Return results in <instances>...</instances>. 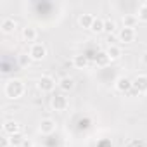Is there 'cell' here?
I'll return each mask as SVG.
<instances>
[{"instance_id": "6", "label": "cell", "mask_w": 147, "mask_h": 147, "mask_svg": "<svg viewBox=\"0 0 147 147\" xmlns=\"http://www.w3.org/2000/svg\"><path fill=\"white\" fill-rule=\"evenodd\" d=\"M114 88H116L119 94H126V92H130V90L133 88V80H130V78H126V76H119V78L116 80V83H114Z\"/></svg>"}, {"instance_id": "16", "label": "cell", "mask_w": 147, "mask_h": 147, "mask_svg": "<svg viewBox=\"0 0 147 147\" xmlns=\"http://www.w3.org/2000/svg\"><path fill=\"white\" fill-rule=\"evenodd\" d=\"M106 52H107V55H109L111 61H118V59L121 57V49H119L118 45H109V47L106 49Z\"/></svg>"}, {"instance_id": "25", "label": "cell", "mask_w": 147, "mask_h": 147, "mask_svg": "<svg viewBox=\"0 0 147 147\" xmlns=\"http://www.w3.org/2000/svg\"><path fill=\"white\" fill-rule=\"evenodd\" d=\"M140 62H142L144 66H147V50H145V52L140 55Z\"/></svg>"}, {"instance_id": "12", "label": "cell", "mask_w": 147, "mask_h": 147, "mask_svg": "<svg viewBox=\"0 0 147 147\" xmlns=\"http://www.w3.org/2000/svg\"><path fill=\"white\" fill-rule=\"evenodd\" d=\"M57 87H59L62 92H71L73 88H75V80H73L71 76H62V78L57 82Z\"/></svg>"}, {"instance_id": "13", "label": "cell", "mask_w": 147, "mask_h": 147, "mask_svg": "<svg viewBox=\"0 0 147 147\" xmlns=\"http://www.w3.org/2000/svg\"><path fill=\"white\" fill-rule=\"evenodd\" d=\"M94 61H95V64H97L99 67H106V66L111 62V59H109V55H107V52H106V50H99V52L95 54Z\"/></svg>"}, {"instance_id": "22", "label": "cell", "mask_w": 147, "mask_h": 147, "mask_svg": "<svg viewBox=\"0 0 147 147\" xmlns=\"http://www.w3.org/2000/svg\"><path fill=\"white\" fill-rule=\"evenodd\" d=\"M18 62H19V66H21V67H26V66H30L31 57H30L28 54H21V55L18 57Z\"/></svg>"}, {"instance_id": "24", "label": "cell", "mask_w": 147, "mask_h": 147, "mask_svg": "<svg viewBox=\"0 0 147 147\" xmlns=\"http://www.w3.org/2000/svg\"><path fill=\"white\" fill-rule=\"evenodd\" d=\"M131 147H145V142H142V140H133V142H131Z\"/></svg>"}, {"instance_id": "4", "label": "cell", "mask_w": 147, "mask_h": 147, "mask_svg": "<svg viewBox=\"0 0 147 147\" xmlns=\"http://www.w3.org/2000/svg\"><path fill=\"white\" fill-rule=\"evenodd\" d=\"M50 106H52V109H54V111L62 113V111H66V109H67L69 100H67V97H66L64 94H57V95H54V97H52Z\"/></svg>"}, {"instance_id": "23", "label": "cell", "mask_w": 147, "mask_h": 147, "mask_svg": "<svg viewBox=\"0 0 147 147\" xmlns=\"http://www.w3.org/2000/svg\"><path fill=\"white\" fill-rule=\"evenodd\" d=\"M0 147H12L9 135H4V137H2V140H0Z\"/></svg>"}, {"instance_id": "7", "label": "cell", "mask_w": 147, "mask_h": 147, "mask_svg": "<svg viewBox=\"0 0 147 147\" xmlns=\"http://www.w3.org/2000/svg\"><path fill=\"white\" fill-rule=\"evenodd\" d=\"M135 36H137V33H135V28H121L119 31H118V38H119V42H123V43H131L133 40H135Z\"/></svg>"}, {"instance_id": "5", "label": "cell", "mask_w": 147, "mask_h": 147, "mask_svg": "<svg viewBox=\"0 0 147 147\" xmlns=\"http://www.w3.org/2000/svg\"><path fill=\"white\" fill-rule=\"evenodd\" d=\"M18 28V23L14 18H2V21H0V31H2L4 35H12Z\"/></svg>"}, {"instance_id": "2", "label": "cell", "mask_w": 147, "mask_h": 147, "mask_svg": "<svg viewBox=\"0 0 147 147\" xmlns=\"http://www.w3.org/2000/svg\"><path fill=\"white\" fill-rule=\"evenodd\" d=\"M28 55L31 57V61H35V62H40V61H43L45 57H47V47L43 45V43H33L31 47H30V52H28Z\"/></svg>"}, {"instance_id": "9", "label": "cell", "mask_w": 147, "mask_h": 147, "mask_svg": "<svg viewBox=\"0 0 147 147\" xmlns=\"http://www.w3.org/2000/svg\"><path fill=\"white\" fill-rule=\"evenodd\" d=\"M133 90L137 94H147V75H137L133 78Z\"/></svg>"}, {"instance_id": "21", "label": "cell", "mask_w": 147, "mask_h": 147, "mask_svg": "<svg viewBox=\"0 0 147 147\" xmlns=\"http://www.w3.org/2000/svg\"><path fill=\"white\" fill-rule=\"evenodd\" d=\"M116 30V21L114 19H104V33H113Z\"/></svg>"}, {"instance_id": "15", "label": "cell", "mask_w": 147, "mask_h": 147, "mask_svg": "<svg viewBox=\"0 0 147 147\" xmlns=\"http://www.w3.org/2000/svg\"><path fill=\"white\" fill-rule=\"evenodd\" d=\"M94 19H95V18H94L92 14H82V16L78 18V24H80V28H83V30H90Z\"/></svg>"}, {"instance_id": "19", "label": "cell", "mask_w": 147, "mask_h": 147, "mask_svg": "<svg viewBox=\"0 0 147 147\" xmlns=\"http://www.w3.org/2000/svg\"><path fill=\"white\" fill-rule=\"evenodd\" d=\"M9 138H11V145H12V147H19V145L24 144V135H23V133H14V135H11Z\"/></svg>"}, {"instance_id": "26", "label": "cell", "mask_w": 147, "mask_h": 147, "mask_svg": "<svg viewBox=\"0 0 147 147\" xmlns=\"http://www.w3.org/2000/svg\"><path fill=\"white\" fill-rule=\"evenodd\" d=\"M31 147H45V145H42V144H35V145H31Z\"/></svg>"}, {"instance_id": "8", "label": "cell", "mask_w": 147, "mask_h": 147, "mask_svg": "<svg viewBox=\"0 0 147 147\" xmlns=\"http://www.w3.org/2000/svg\"><path fill=\"white\" fill-rule=\"evenodd\" d=\"M38 131H40L42 135H50V133H54V131H55V121L50 119V118H43V119L40 121V125H38Z\"/></svg>"}, {"instance_id": "3", "label": "cell", "mask_w": 147, "mask_h": 147, "mask_svg": "<svg viewBox=\"0 0 147 147\" xmlns=\"http://www.w3.org/2000/svg\"><path fill=\"white\" fill-rule=\"evenodd\" d=\"M36 87H38V90L42 94H50L55 88V80L52 76H49V75H42L38 78V82H36Z\"/></svg>"}, {"instance_id": "20", "label": "cell", "mask_w": 147, "mask_h": 147, "mask_svg": "<svg viewBox=\"0 0 147 147\" xmlns=\"http://www.w3.org/2000/svg\"><path fill=\"white\" fill-rule=\"evenodd\" d=\"M137 19L142 21V23H147V2H144V4L138 7V11H137Z\"/></svg>"}, {"instance_id": "17", "label": "cell", "mask_w": 147, "mask_h": 147, "mask_svg": "<svg viewBox=\"0 0 147 147\" xmlns=\"http://www.w3.org/2000/svg\"><path fill=\"white\" fill-rule=\"evenodd\" d=\"M92 33L99 35V33H104V19L102 18H95L94 23H92V28H90Z\"/></svg>"}, {"instance_id": "14", "label": "cell", "mask_w": 147, "mask_h": 147, "mask_svg": "<svg viewBox=\"0 0 147 147\" xmlns=\"http://www.w3.org/2000/svg\"><path fill=\"white\" fill-rule=\"evenodd\" d=\"M71 62H73V66H75L76 69H85L88 66V57L83 55V54H76L75 57H73Z\"/></svg>"}, {"instance_id": "11", "label": "cell", "mask_w": 147, "mask_h": 147, "mask_svg": "<svg viewBox=\"0 0 147 147\" xmlns=\"http://www.w3.org/2000/svg\"><path fill=\"white\" fill-rule=\"evenodd\" d=\"M2 130H4L5 135L11 137V135H14V133H21V125H19L16 119H7V121L4 123Z\"/></svg>"}, {"instance_id": "18", "label": "cell", "mask_w": 147, "mask_h": 147, "mask_svg": "<svg viewBox=\"0 0 147 147\" xmlns=\"http://www.w3.org/2000/svg\"><path fill=\"white\" fill-rule=\"evenodd\" d=\"M137 23H138L137 16H133V14H126V16H123V26H125V28H135Z\"/></svg>"}, {"instance_id": "10", "label": "cell", "mask_w": 147, "mask_h": 147, "mask_svg": "<svg viewBox=\"0 0 147 147\" xmlns=\"http://www.w3.org/2000/svg\"><path fill=\"white\" fill-rule=\"evenodd\" d=\"M21 36H23V40L24 42H28V43H36V38H38V31H36V28L35 26H26V28H23V31H21Z\"/></svg>"}, {"instance_id": "1", "label": "cell", "mask_w": 147, "mask_h": 147, "mask_svg": "<svg viewBox=\"0 0 147 147\" xmlns=\"http://www.w3.org/2000/svg\"><path fill=\"white\" fill-rule=\"evenodd\" d=\"M24 90H26V87H24L23 80H19V78H11V80L5 83V87H4V94H5V97L11 99V100L21 99V97L24 95Z\"/></svg>"}]
</instances>
